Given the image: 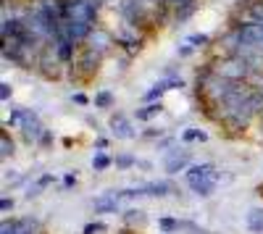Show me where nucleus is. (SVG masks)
Wrapping results in <instances>:
<instances>
[{"label":"nucleus","mask_w":263,"mask_h":234,"mask_svg":"<svg viewBox=\"0 0 263 234\" xmlns=\"http://www.w3.org/2000/svg\"><path fill=\"white\" fill-rule=\"evenodd\" d=\"M211 69H213V74L224 76V79H232V82H245V79L255 76L253 66L239 55H229L224 61H216V63H211Z\"/></svg>","instance_id":"f257e3e1"},{"label":"nucleus","mask_w":263,"mask_h":234,"mask_svg":"<svg viewBox=\"0 0 263 234\" xmlns=\"http://www.w3.org/2000/svg\"><path fill=\"white\" fill-rule=\"evenodd\" d=\"M48 129L42 126V121H40V116L34 113V111H29V108H24V119H21V134H24V140L32 145H37L40 140H42V134H45Z\"/></svg>","instance_id":"f03ea898"},{"label":"nucleus","mask_w":263,"mask_h":234,"mask_svg":"<svg viewBox=\"0 0 263 234\" xmlns=\"http://www.w3.org/2000/svg\"><path fill=\"white\" fill-rule=\"evenodd\" d=\"M211 179H218V171H216L213 163H195V166H190V171H187V184L190 187L200 184V182H211Z\"/></svg>","instance_id":"7ed1b4c3"},{"label":"nucleus","mask_w":263,"mask_h":234,"mask_svg":"<svg viewBox=\"0 0 263 234\" xmlns=\"http://www.w3.org/2000/svg\"><path fill=\"white\" fill-rule=\"evenodd\" d=\"M190 163V150L187 147H174V150H168L166 161H163V168L168 174H179L182 168H187Z\"/></svg>","instance_id":"20e7f679"},{"label":"nucleus","mask_w":263,"mask_h":234,"mask_svg":"<svg viewBox=\"0 0 263 234\" xmlns=\"http://www.w3.org/2000/svg\"><path fill=\"white\" fill-rule=\"evenodd\" d=\"M111 45H114V37L111 34H108L105 29H92V34L90 37H87V48H90V50H95V53H108V50H111Z\"/></svg>","instance_id":"39448f33"},{"label":"nucleus","mask_w":263,"mask_h":234,"mask_svg":"<svg viewBox=\"0 0 263 234\" xmlns=\"http://www.w3.org/2000/svg\"><path fill=\"white\" fill-rule=\"evenodd\" d=\"M111 129H114V137L116 140H135L137 137V129L132 126V121L124 113H116L111 119Z\"/></svg>","instance_id":"423d86ee"},{"label":"nucleus","mask_w":263,"mask_h":234,"mask_svg":"<svg viewBox=\"0 0 263 234\" xmlns=\"http://www.w3.org/2000/svg\"><path fill=\"white\" fill-rule=\"evenodd\" d=\"M98 63H100V53L84 48L82 55H79V61H77V66H79V71H82L84 76H92V74L98 71Z\"/></svg>","instance_id":"0eeeda50"},{"label":"nucleus","mask_w":263,"mask_h":234,"mask_svg":"<svg viewBox=\"0 0 263 234\" xmlns=\"http://www.w3.org/2000/svg\"><path fill=\"white\" fill-rule=\"evenodd\" d=\"M177 87H184V82L182 79H161L158 84H153V90H147L145 92V100H156V98H161L163 92H168V90H177Z\"/></svg>","instance_id":"6e6552de"},{"label":"nucleus","mask_w":263,"mask_h":234,"mask_svg":"<svg viewBox=\"0 0 263 234\" xmlns=\"http://www.w3.org/2000/svg\"><path fill=\"white\" fill-rule=\"evenodd\" d=\"M92 208H95V213H116L119 210V198L114 192H105V195L92 200Z\"/></svg>","instance_id":"1a4fd4ad"},{"label":"nucleus","mask_w":263,"mask_h":234,"mask_svg":"<svg viewBox=\"0 0 263 234\" xmlns=\"http://www.w3.org/2000/svg\"><path fill=\"white\" fill-rule=\"evenodd\" d=\"M13 231L16 234H40V221H34V219H18V221H13Z\"/></svg>","instance_id":"9d476101"},{"label":"nucleus","mask_w":263,"mask_h":234,"mask_svg":"<svg viewBox=\"0 0 263 234\" xmlns=\"http://www.w3.org/2000/svg\"><path fill=\"white\" fill-rule=\"evenodd\" d=\"M248 229L253 234H260L263 231V208H253L248 213Z\"/></svg>","instance_id":"9b49d317"},{"label":"nucleus","mask_w":263,"mask_h":234,"mask_svg":"<svg viewBox=\"0 0 263 234\" xmlns=\"http://www.w3.org/2000/svg\"><path fill=\"white\" fill-rule=\"evenodd\" d=\"M177 231H184V234H213L205 226L195 224V221H184V219H177Z\"/></svg>","instance_id":"f8f14e48"},{"label":"nucleus","mask_w":263,"mask_h":234,"mask_svg":"<svg viewBox=\"0 0 263 234\" xmlns=\"http://www.w3.org/2000/svg\"><path fill=\"white\" fill-rule=\"evenodd\" d=\"M163 111V105H161V100L158 103H150V105H145V108H140L135 116H137V121H147V119H153V116H158Z\"/></svg>","instance_id":"ddd939ff"},{"label":"nucleus","mask_w":263,"mask_h":234,"mask_svg":"<svg viewBox=\"0 0 263 234\" xmlns=\"http://www.w3.org/2000/svg\"><path fill=\"white\" fill-rule=\"evenodd\" d=\"M124 221H126V224H145V221H147V216H145V210H140V208H132V210H126Z\"/></svg>","instance_id":"4468645a"},{"label":"nucleus","mask_w":263,"mask_h":234,"mask_svg":"<svg viewBox=\"0 0 263 234\" xmlns=\"http://www.w3.org/2000/svg\"><path fill=\"white\" fill-rule=\"evenodd\" d=\"M111 105H114V95L108 90H100L95 95V108H111Z\"/></svg>","instance_id":"2eb2a0df"},{"label":"nucleus","mask_w":263,"mask_h":234,"mask_svg":"<svg viewBox=\"0 0 263 234\" xmlns=\"http://www.w3.org/2000/svg\"><path fill=\"white\" fill-rule=\"evenodd\" d=\"M174 11H177V21H184V18H190V16H192V11H195V0H187V3L177 6Z\"/></svg>","instance_id":"dca6fc26"},{"label":"nucleus","mask_w":263,"mask_h":234,"mask_svg":"<svg viewBox=\"0 0 263 234\" xmlns=\"http://www.w3.org/2000/svg\"><path fill=\"white\" fill-rule=\"evenodd\" d=\"M182 140H184V142H195V140L205 142V140H208V134H205V132H200V129H195V126H190V129H184Z\"/></svg>","instance_id":"f3484780"},{"label":"nucleus","mask_w":263,"mask_h":234,"mask_svg":"<svg viewBox=\"0 0 263 234\" xmlns=\"http://www.w3.org/2000/svg\"><path fill=\"white\" fill-rule=\"evenodd\" d=\"M111 163H114V158H108L105 153H98V155L92 158V168H95V171H105Z\"/></svg>","instance_id":"a211bd4d"},{"label":"nucleus","mask_w":263,"mask_h":234,"mask_svg":"<svg viewBox=\"0 0 263 234\" xmlns=\"http://www.w3.org/2000/svg\"><path fill=\"white\" fill-rule=\"evenodd\" d=\"M114 163H116L119 168H132V166H137L140 161H137L135 155H116V158H114Z\"/></svg>","instance_id":"6ab92c4d"},{"label":"nucleus","mask_w":263,"mask_h":234,"mask_svg":"<svg viewBox=\"0 0 263 234\" xmlns=\"http://www.w3.org/2000/svg\"><path fill=\"white\" fill-rule=\"evenodd\" d=\"M0 147H3V150H0V155H3V158L13 155V142L8 140V134H3V137H0Z\"/></svg>","instance_id":"aec40b11"},{"label":"nucleus","mask_w":263,"mask_h":234,"mask_svg":"<svg viewBox=\"0 0 263 234\" xmlns=\"http://www.w3.org/2000/svg\"><path fill=\"white\" fill-rule=\"evenodd\" d=\"M100 231H108V226L100 224V221H92V224H87V226L82 229V234H100Z\"/></svg>","instance_id":"412c9836"},{"label":"nucleus","mask_w":263,"mask_h":234,"mask_svg":"<svg viewBox=\"0 0 263 234\" xmlns=\"http://www.w3.org/2000/svg\"><path fill=\"white\" fill-rule=\"evenodd\" d=\"M208 40H211L208 34H192V37H190L187 42H190L192 48H203V45H208Z\"/></svg>","instance_id":"4be33fe9"},{"label":"nucleus","mask_w":263,"mask_h":234,"mask_svg":"<svg viewBox=\"0 0 263 234\" xmlns=\"http://www.w3.org/2000/svg\"><path fill=\"white\" fill-rule=\"evenodd\" d=\"M11 92H13V90H11V84H8V82L0 84V98H3V100H8V98H11Z\"/></svg>","instance_id":"5701e85b"},{"label":"nucleus","mask_w":263,"mask_h":234,"mask_svg":"<svg viewBox=\"0 0 263 234\" xmlns=\"http://www.w3.org/2000/svg\"><path fill=\"white\" fill-rule=\"evenodd\" d=\"M0 234H16L13 231V221H3V224H0Z\"/></svg>","instance_id":"b1692460"},{"label":"nucleus","mask_w":263,"mask_h":234,"mask_svg":"<svg viewBox=\"0 0 263 234\" xmlns=\"http://www.w3.org/2000/svg\"><path fill=\"white\" fill-rule=\"evenodd\" d=\"M50 182H53V174H45V177H40V179H37V187L42 189V187H48Z\"/></svg>","instance_id":"393cba45"},{"label":"nucleus","mask_w":263,"mask_h":234,"mask_svg":"<svg viewBox=\"0 0 263 234\" xmlns=\"http://www.w3.org/2000/svg\"><path fill=\"white\" fill-rule=\"evenodd\" d=\"M63 184H66V187H74V184H77V174H66V177H63Z\"/></svg>","instance_id":"a878e982"},{"label":"nucleus","mask_w":263,"mask_h":234,"mask_svg":"<svg viewBox=\"0 0 263 234\" xmlns=\"http://www.w3.org/2000/svg\"><path fill=\"white\" fill-rule=\"evenodd\" d=\"M13 208V200L11 198H3V200H0V210H11Z\"/></svg>","instance_id":"bb28decb"},{"label":"nucleus","mask_w":263,"mask_h":234,"mask_svg":"<svg viewBox=\"0 0 263 234\" xmlns=\"http://www.w3.org/2000/svg\"><path fill=\"white\" fill-rule=\"evenodd\" d=\"M192 50H195V48H192V45H190V42H187V45H182V48H179V50H177V53H179V55H182V58H184V55H190V53H192Z\"/></svg>","instance_id":"cd10ccee"},{"label":"nucleus","mask_w":263,"mask_h":234,"mask_svg":"<svg viewBox=\"0 0 263 234\" xmlns=\"http://www.w3.org/2000/svg\"><path fill=\"white\" fill-rule=\"evenodd\" d=\"M74 98V103H79V105H87L90 100H87V95H82V92H77V95H71Z\"/></svg>","instance_id":"c85d7f7f"},{"label":"nucleus","mask_w":263,"mask_h":234,"mask_svg":"<svg viewBox=\"0 0 263 234\" xmlns=\"http://www.w3.org/2000/svg\"><path fill=\"white\" fill-rule=\"evenodd\" d=\"M50 142H53V137H50V132H45V134H42V140H40L37 145H42V147H48Z\"/></svg>","instance_id":"c756f323"},{"label":"nucleus","mask_w":263,"mask_h":234,"mask_svg":"<svg viewBox=\"0 0 263 234\" xmlns=\"http://www.w3.org/2000/svg\"><path fill=\"white\" fill-rule=\"evenodd\" d=\"M163 6H171V8H177V6H182V3H187V0H161Z\"/></svg>","instance_id":"7c9ffc66"},{"label":"nucleus","mask_w":263,"mask_h":234,"mask_svg":"<svg viewBox=\"0 0 263 234\" xmlns=\"http://www.w3.org/2000/svg\"><path fill=\"white\" fill-rule=\"evenodd\" d=\"M161 134H163L161 129H147V132H145V137H161Z\"/></svg>","instance_id":"2f4dec72"}]
</instances>
